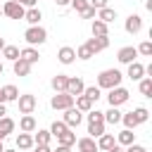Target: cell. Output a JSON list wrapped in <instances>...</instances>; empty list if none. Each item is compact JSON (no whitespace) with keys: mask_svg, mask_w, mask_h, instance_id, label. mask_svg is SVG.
<instances>
[{"mask_svg":"<svg viewBox=\"0 0 152 152\" xmlns=\"http://www.w3.org/2000/svg\"><path fill=\"white\" fill-rule=\"evenodd\" d=\"M17 104H19V112H21V114H31V112L36 109V95H31V93L19 95V97H17Z\"/></svg>","mask_w":152,"mask_h":152,"instance_id":"cell-9","label":"cell"},{"mask_svg":"<svg viewBox=\"0 0 152 152\" xmlns=\"http://www.w3.org/2000/svg\"><path fill=\"white\" fill-rule=\"evenodd\" d=\"M81 17H83V19H93V17H97V10H93V7H86V10L81 12Z\"/></svg>","mask_w":152,"mask_h":152,"instance_id":"cell-40","label":"cell"},{"mask_svg":"<svg viewBox=\"0 0 152 152\" xmlns=\"http://www.w3.org/2000/svg\"><path fill=\"white\" fill-rule=\"evenodd\" d=\"M0 57H5V59H10V62H17V59H19V48H17V45H5L2 52H0Z\"/></svg>","mask_w":152,"mask_h":152,"instance_id":"cell-29","label":"cell"},{"mask_svg":"<svg viewBox=\"0 0 152 152\" xmlns=\"http://www.w3.org/2000/svg\"><path fill=\"white\" fill-rule=\"evenodd\" d=\"M52 152H69V147H64V145H57V150H52Z\"/></svg>","mask_w":152,"mask_h":152,"instance_id":"cell-46","label":"cell"},{"mask_svg":"<svg viewBox=\"0 0 152 152\" xmlns=\"http://www.w3.org/2000/svg\"><path fill=\"white\" fill-rule=\"evenodd\" d=\"M50 107L52 109H69V107H74V97L69 95V93H55L52 95V100H50Z\"/></svg>","mask_w":152,"mask_h":152,"instance_id":"cell-5","label":"cell"},{"mask_svg":"<svg viewBox=\"0 0 152 152\" xmlns=\"http://www.w3.org/2000/svg\"><path fill=\"white\" fill-rule=\"evenodd\" d=\"M55 2H57V7H69L71 0H55Z\"/></svg>","mask_w":152,"mask_h":152,"instance_id":"cell-44","label":"cell"},{"mask_svg":"<svg viewBox=\"0 0 152 152\" xmlns=\"http://www.w3.org/2000/svg\"><path fill=\"white\" fill-rule=\"evenodd\" d=\"M7 43H5V38H0V52H2V48H5Z\"/></svg>","mask_w":152,"mask_h":152,"instance_id":"cell-48","label":"cell"},{"mask_svg":"<svg viewBox=\"0 0 152 152\" xmlns=\"http://www.w3.org/2000/svg\"><path fill=\"white\" fill-rule=\"evenodd\" d=\"M19 57H21L24 62H28L31 66H33V64H36V62L40 59L38 50H36V48H31V45H28V48H24V50H19Z\"/></svg>","mask_w":152,"mask_h":152,"instance_id":"cell-16","label":"cell"},{"mask_svg":"<svg viewBox=\"0 0 152 152\" xmlns=\"http://www.w3.org/2000/svg\"><path fill=\"white\" fill-rule=\"evenodd\" d=\"M19 128H21V133H33L36 131V119L31 114H24L19 119Z\"/></svg>","mask_w":152,"mask_h":152,"instance_id":"cell-18","label":"cell"},{"mask_svg":"<svg viewBox=\"0 0 152 152\" xmlns=\"http://www.w3.org/2000/svg\"><path fill=\"white\" fill-rule=\"evenodd\" d=\"M83 95H86L88 100H93V102H97L102 93H100V88H97V86H90V88H86V90H83Z\"/></svg>","mask_w":152,"mask_h":152,"instance_id":"cell-37","label":"cell"},{"mask_svg":"<svg viewBox=\"0 0 152 152\" xmlns=\"http://www.w3.org/2000/svg\"><path fill=\"white\" fill-rule=\"evenodd\" d=\"M24 19H26L31 26H38V21L43 19V14H40V10H38V7H28V10L24 12Z\"/></svg>","mask_w":152,"mask_h":152,"instance_id":"cell-19","label":"cell"},{"mask_svg":"<svg viewBox=\"0 0 152 152\" xmlns=\"http://www.w3.org/2000/svg\"><path fill=\"white\" fill-rule=\"evenodd\" d=\"M114 145H116V140H114L112 133H102V135L97 138V150H104V152H107V150L114 147Z\"/></svg>","mask_w":152,"mask_h":152,"instance_id":"cell-24","label":"cell"},{"mask_svg":"<svg viewBox=\"0 0 152 152\" xmlns=\"http://www.w3.org/2000/svg\"><path fill=\"white\" fill-rule=\"evenodd\" d=\"M83 90H86V83H83V78H81V76H69L66 93H69L71 97H78V95H83Z\"/></svg>","mask_w":152,"mask_h":152,"instance_id":"cell-8","label":"cell"},{"mask_svg":"<svg viewBox=\"0 0 152 152\" xmlns=\"http://www.w3.org/2000/svg\"><path fill=\"white\" fill-rule=\"evenodd\" d=\"M12 131H14V121H12L10 116H2V119H0V140H5Z\"/></svg>","mask_w":152,"mask_h":152,"instance_id":"cell-25","label":"cell"},{"mask_svg":"<svg viewBox=\"0 0 152 152\" xmlns=\"http://www.w3.org/2000/svg\"><path fill=\"white\" fill-rule=\"evenodd\" d=\"M24 7L19 5V2H14V0H7L5 5H2V14L5 17H10V19H24Z\"/></svg>","mask_w":152,"mask_h":152,"instance_id":"cell-6","label":"cell"},{"mask_svg":"<svg viewBox=\"0 0 152 152\" xmlns=\"http://www.w3.org/2000/svg\"><path fill=\"white\" fill-rule=\"evenodd\" d=\"M81 121H83V112H78L76 107H69V109H64V124H66L69 128H76Z\"/></svg>","mask_w":152,"mask_h":152,"instance_id":"cell-10","label":"cell"},{"mask_svg":"<svg viewBox=\"0 0 152 152\" xmlns=\"http://www.w3.org/2000/svg\"><path fill=\"white\" fill-rule=\"evenodd\" d=\"M0 74H2V62H0Z\"/></svg>","mask_w":152,"mask_h":152,"instance_id":"cell-52","label":"cell"},{"mask_svg":"<svg viewBox=\"0 0 152 152\" xmlns=\"http://www.w3.org/2000/svg\"><path fill=\"white\" fill-rule=\"evenodd\" d=\"M140 93L145 97H152V78H140Z\"/></svg>","mask_w":152,"mask_h":152,"instance_id":"cell-36","label":"cell"},{"mask_svg":"<svg viewBox=\"0 0 152 152\" xmlns=\"http://www.w3.org/2000/svg\"><path fill=\"white\" fill-rule=\"evenodd\" d=\"M138 152H147V150H145V147H140V150H138Z\"/></svg>","mask_w":152,"mask_h":152,"instance_id":"cell-51","label":"cell"},{"mask_svg":"<svg viewBox=\"0 0 152 152\" xmlns=\"http://www.w3.org/2000/svg\"><path fill=\"white\" fill-rule=\"evenodd\" d=\"M83 45H86L93 55H95V52H102V50H107V48H109V36H102V38L93 36V38H88Z\"/></svg>","mask_w":152,"mask_h":152,"instance_id":"cell-7","label":"cell"},{"mask_svg":"<svg viewBox=\"0 0 152 152\" xmlns=\"http://www.w3.org/2000/svg\"><path fill=\"white\" fill-rule=\"evenodd\" d=\"M64 131H69V126H66L64 121H55V124L50 126V135H52V138H59Z\"/></svg>","mask_w":152,"mask_h":152,"instance_id":"cell-33","label":"cell"},{"mask_svg":"<svg viewBox=\"0 0 152 152\" xmlns=\"http://www.w3.org/2000/svg\"><path fill=\"white\" fill-rule=\"evenodd\" d=\"M135 57H138V50H135L133 45H126V48H121V50L116 52V59H119L121 64H131V62H135Z\"/></svg>","mask_w":152,"mask_h":152,"instance_id":"cell-12","label":"cell"},{"mask_svg":"<svg viewBox=\"0 0 152 152\" xmlns=\"http://www.w3.org/2000/svg\"><path fill=\"white\" fill-rule=\"evenodd\" d=\"M74 107L78 112H90L93 109V100H88L86 95H78V97H74Z\"/></svg>","mask_w":152,"mask_h":152,"instance_id":"cell-27","label":"cell"},{"mask_svg":"<svg viewBox=\"0 0 152 152\" xmlns=\"http://www.w3.org/2000/svg\"><path fill=\"white\" fill-rule=\"evenodd\" d=\"M57 59H59L62 64H74V62H76V50H74V48H69V45H64V48H59Z\"/></svg>","mask_w":152,"mask_h":152,"instance_id":"cell-13","label":"cell"},{"mask_svg":"<svg viewBox=\"0 0 152 152\" xmlns=\"http://www.w3.org/2000/svg\"><path fill=\"white\" fill-rule=\"evenodd\" d=\"M131 81H140L142 76H145V66L140 64V62H131L128 64V74H126Z\"/></svg>","mask_w":152,"mask_h":152,"instance_id":"cell-17","label":"cell"},{"mask_svg":"<svg viewBox=\"0 0 152 152\" xmlns=\"http://www.w3.org/2000/svg\"><path fill=\"white\" fill-rule=\"evenodd\" d=\"M97 19L100 21H104L107 26L116 19V10H112V7H102V10H97Z\"/></svg>","mask_w":152,"mask_h":152,"instance_id":"cell-20","label":"cell"},{"mask_svg":"<svg viewBox=\"0 0 152 152\" xmlns=\"http://www.w3.org/2000/svg\"><path fill=\"white\" fill-rule=\"evenodd\" d=\"M12 69H14V74H17V76H28V74H31V64H28V62H24L21 57H19L17 62H12Z\"/></svg>","mask_w":152,"mask_h":152,"instance_id":"cell-21","label":"cell"},{"mask_svg":"<svg viewBox=\"0 0 152 152\" xmlns=\"http://www.w3.org/2000/svg\"><path fill=\"white\" fill-rule=\"evenodd\" d=\"M5 152H14V150H5Z\"/></svg>","mask_w":152,"mask_h":152,"instance_id":"cell-53","label":"cell"},{"mask_svg":"<svg viewBox=\"0 0 152 152\" xmlns=\"http://www.w3.org/2000/svg\"><path fill=\"white\" fill-rule=\"evenodd\" d=\"M24 40L33 48V45H43L45 40H48V31L43 28V26H28L26 28V33H24Z\"/></svg>","mask_w":152,"mask_h":152,"instance_id":"cell-3","label":"cell"},{"mask_svg":"<svg viewBox=\"0 0 152 152\" xmlns=\"http://www.w3.org/2000/svg\"><path fill=\"white\" fill-rule=\"evenodd\" d=\"M135 50H138V55H142V57H152V43H150V40H142Z\"/></svg>","mask_w":152,"mask_h":152,"instance_id":"cell-35","label":"cell"},{"mask_svg":"<svg viewBox=\"0 0 152 152\" xmlns=\"http://www.w3.org/2000/svg\"><path fill=\"white\" fill-rule=\"evenodd\" d=\"M2 116H7V109H5V104L0 102V119H2Z\"/></svg>","mask_w":152,"mask_h":152,"instance_id":"cell-47","label":"cell"},{"mask_svg":"<svg viewBox=\"0 0 152 152\" xmlns=\"http://www.w3.org/2000/svg\"><path fill=\"white\" fill-rule=\"evenodd\" d=\"M102 114H104V124H112V126H114V124L121 121V112H119V107H109V109L102 112Z\"/></svg>","mask_w":152,"mask_h":152,"instance_id":"cell-28","label":"cell"},{"mask_svg":"<svg viewBox=\"0 0 152 152\" xmlns=\"http://www.w3.org/2000/svg\"><path fill=\"white\" fill-rule=\"evenodd\" d=\"M88 5L93 10H102V7H107V0H88Z\"/></svg>","mask_w":152,"mask_h":152,"instance_id":"cell-41","label":"cell"},{"mask_svg":"<svg viewBox=\"0 0 152 152\" xmlns=\"http://www.w3.org/2000/svg\"><path fill=\"white\" fill-rule=\"evenodd\" d=\"M69 5H71V7H74V10L78 12V14H81V12L86 10V7H90V5H88V0H71Z\"/></svg>","mask_w":152,"mask_h":152,"instance_id":"cell-38","label":"cell"},{"mask_svg":"<svg viewBox=\"0 0 152 152\" xmlns=\"http://www.w3.org/2000/svg\"><path fill=\"white\" fill-rule=\"evenodd\" d=\"M88 133H90V138H100L104 133V114L102 112H97V109L88 112Z\"/></svg>","mask_w":152,"mask_h":152,"instance_id":"cell-2","label":"cell"},{"mask_svg":"<svg viewBox=\"0 0 152 152\" xmlns=\"http://www.w3.org/2000/svg\"><path fill=\"white\" fill-rule=\"evenodd\" d=\"M2 97H5V102H17V97H19V88L17 86H5L2 88Z\"/></svg>","mask_w":152,"mask_h":152,"instance_id":"cell-30","label":"cell"},{"mask_svg":"<svg viewBox=\"0 0 152 152\" xmlns=\"http://www.w3.org/2000/svg\"><path fill=\"white\" fill-rule=\"evenodd\" d=\"M107 152H124V147H121V145H114V147H109Z\"/></svg>","mask_w":152,"mask_h":152,"instance_id":"cell-45","label":"cell"},{"mask_svg":"<svg viewBox=\"0 0 152 152\" xmlns=\"http://www.w3.org/2000/svg\"><path fill=\"white\" fill-rule=\"evenodd\" d=\"M128 90L126 88H121V86H116V88H112L109 90V95H107V102H109V107H119V104H124V102H128Z\"/></svg>","mask_w":152,"mask_h":152,"instance_id":"cell-4","label":"cell"},{"mask_svg":"<svg viewBox=\"0 0 152 152\" xmlns=\"http://www.w3.org/2000/svg\"><path fill=\"white\" fill-rule=\"evenodd\" d=\"M76 145H78V152H97V142H95V138H90V135L78 138Z\"/></svg>","mask_w":152,"mask_h":152,"instance_id":"cell-15","label":"cell"},{"mask_svg":"<svg viewBox=\"0 0 152 152\" xmlns=\"http://www.w3.org/2000/svg\"><path fill=\"white\" fill-rule=\"evenodd\" d=\"M0 152H5V147H2V140H0Z\"/></svg>","mask_w":152,"mask_h":152,"instance_id":"cell-50","label":"cell"},{"mask_svg":"<svg viewBox=\"0 0 152 152\" xmlns=\"http://www.w3.org/2000/svg\"><path fill=\"white\" fill-rule=\"evenodd\" d=\"M76 57H78V59H90V57H93V52H90L86 45H81V48L76 50Z\"/></svg>","mask_w":152,"mask_h":152,"instance_id":"cell-39","label":"cell"},{"mask_svg":"<svg viewBox=\"0 0 152 152\" xmlns=\"http://www.w3.org/2000/svg\"><path fill=\"white\" fill-rule=\"evenodd\" d=\"M90 31H93V36H97V38H102V36H109V26H107L104 21H100V19H95V21H93Z\"/></svg>","mask_w":152,"mask_h":152,"instance_id":"cell-26","label":"cell"},{"mask_svg":"<svg viewBox=\"0 0 152 152\" xmlns=\"http://www.w3.org/2000/svg\"><path fill=\"white\" fill-rule=\"evenodd\" d=\"M0 14H2V7H0Z\"/></svg>","mask_w":152,"mask_h":152,"instance_id":"cell-54","label":"cell"},{"mask_svg":"<svg viewBox=\"0 0 152 152\" xmlns=\"http://www.w3.org/2000/svg\"><path fill=\"white\" fill-rule=\"evenodd\" d=\"M66 83H69V76H66V74H57V76H52V81H50V86H52L55 93H66Z\"/></svg>","mask_w":152,"mask_h":152,"instance_id":"cell-14","label":"cell"},{"mask_svg":"<svg viewBox=\"0 0 152 152\" xmlns=\"http://www.w3.org/2000/svg\"><path fill=\"white\" fill-rule=\"evenodd\" d=\"M121 78H124V74L119 71V69H104V71H100L97 74V88L102 90H112V88H116V86H121Z\"/></svg>","mask_w":152,"mask_h":152,"instance_id":"cell-1","label":"cell"},{"mask_svg":"<svg viewBox=\"0 0 152 152\" xmlns=\"http://www.w3.org/2000/svg\"><path fill=\"white\" fill-rule=\"evenodd\" d=\"M131 116H133V119H135V124L140 126V124H145V121L150 119V112H147L145 107H135V109L131 112Z\"/></svg>","mask_w":152,"mask_h":152,"instance_id":"cell-32","label":"cell"},{"mask_svg":"<svg viewBox=\"0 0 152 152\" xmlns=\"http://www.w3.org/2000/svg\"><path fill=\"white\" fill-rule=\"evenodd\" d=\"M0 102H2V104H5V97H2V88H0Z\"/></svg>","mask_w":152,"mask_h":152,"instance_id":"cell-49","label":"cell"},{"mask_svg":"<svg viewBox=\"0 0 152 152\" xmlns=\"http://www.w3.org/2000/svg\"><path fill=\"white\" fill-rule=\"evenodd\" d=\"M50 138H52L50 131H38V133L33 135V142H36V145H50Z\"/></svg>","mask_w":152,"mask_h":152,"instance_id":"cell-34","label":"cell"},{"mask_svg":"<svg viewBox=\"0 0 152 152\" xmlns=\"http://www.w3.org/2000/svg\"><path fill=\"white\" fill-rule=\"evenodd\" d=\"M133 142H135V133L128 131V128H124V131L116 135V145H126V147H128V145H133Z\"/></svg>","mask_w":152,"mask_h":152,"instance_id":"cell-22","label":"cell"},{"mask_svg":"<svg viewBox=\"0 0 152 152\" xmlns=\"http://www.w3.org/2000/svg\"><path fill=\"white\" fill-rule=\"evenodd\" d=\"M33 147H36V152H52L50 145H33Z\"/></svg>","mask_w":152,"mask_h":152,"instance_id":"cell-43","label":"cell"},{"mask_svg":"<svg viewBox=\"0 0 152 152\" xmlns=\"http://www.w3.org/2000/svg\"><path fill=\"white\" fill-rule=\"evenodd\" d=\"M36 142H33V135L31 133H19L17 135V147L19 150H31Z\"/></svg>","mask_w":152,"mask_h":152,"instance_id":"cell-23","label":"cell"},{"mask_svg":"<svg viewBox=\"0 0 152 152\" xmlns=\"http://www.w3.org/2000/svg\"><path fill=\"white\" fill-rule=\"evenodd\" d=\"M57 145H64V147L76 145V133H71V128H69V131H64V133L57 138Z\"/></svg>","mask_w":152,"mask_h":152,"instance_id":"cell-31","label":"cell"},{"mask_svg":"<svg viewBox=\"0 0 152 152\" xmlns=\"http://www.w3.org/2000/svg\"><path fill=\"white\" fill-rule=\"evenodd\" d=\"M14 2H19L21 7H36V2H38V0H14Z\"/></svg>","mask_w":152,"mask_h":152,"instance_id":"cell-42","label":"cell"},{"mask_svg":"<svg viewBox=\"0 0 152 152\" xmlns=\"http://www.w3.org/2000/svg\"><path fill=\"white\" fill-rule=\"evenodd\" d=\"M124 28H126V33H131V36L140 33V28H142V17H140V14H128Z\"/></svg>","mask_w":152,"mask_h":152,"instance_id":"cell-11","label":"cell"}]
</instances>
